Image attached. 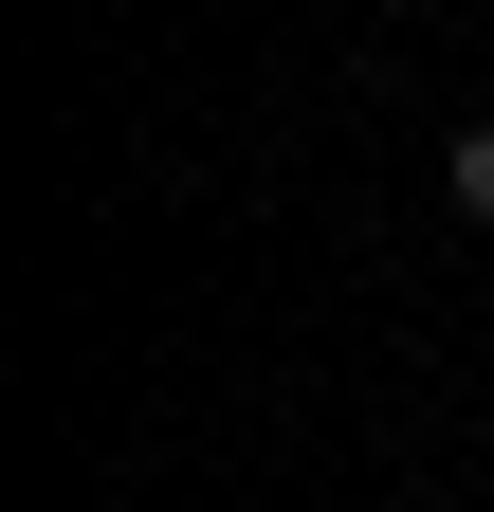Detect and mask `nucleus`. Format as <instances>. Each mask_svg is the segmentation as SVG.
<instances>
[{
	"mask_svg": "<svg viewBox=\"0 0 494 512\" xmlns=\"http://www.w3.org/2000/svg\"><path fill=\"white\" fill-rule=\"evenodd\" d=\"M440 183H458V220H494V128H458V147H440Z\"/></svg>",
	"mask_w": 494,
	"mask_h": 512,
	"instance_id": "nucleus-1",
	"label": "nucleus"
}]
</instances>
